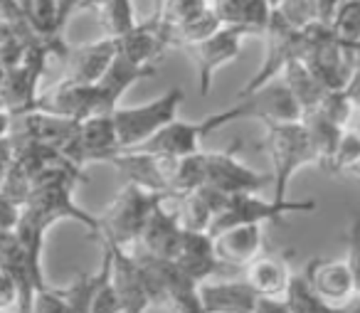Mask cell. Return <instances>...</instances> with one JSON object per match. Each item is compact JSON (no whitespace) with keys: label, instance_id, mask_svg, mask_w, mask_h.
Instances as JSON below:
<instances>
[{"label":"cell","instance_id":"40","mask_svg":"<svg viewBox=\"0 0 360 313\" xmlns=\"http://www.w3.org/2000/svg\"><path fill=\"white\" fill-rule=\"evenodd\" d=\"M57 6H60V23H62V27H67V23L72 20V15L82 13L84 0H57Z\"/></svg>","mask_w":360,"mask_h":313},{"label":"cell","instance_id":"49","mask_svg":"<svg viewBox=\"0 0 360 313\" xmlns=\"http://www.w3.org/2000/svg\"><path fill=\"white\" fill-rule=\"evenodd\" d=\"M355 114H358V116H360V109H358V111H355ZM355 131H358V134H360V121H358V126H355Z\"/></svg>","mask_w":360,"mask_h":313},{"label":"cell","instance_id":"5","mask_svg":"<svg viewBox=\"0 0 360 313\" xmlns=\"http://www.w3.org/2000/svg\"><path fill=\"white\" fill-rule=\"evenodd\" d=\"M262 40H264V60H262L259 70L255 72V77L240 89L237 99H250V96H255L264 87L279 82L281 75L286 72V67L294 60L304 57L301 30H294L276 11L271 13V20L266 25L264 35H262Z\"/></svg>","mask_w":360,"mask_h":313},{"label":"cell","instance_id":"45","mask_svg":"<svg viewBox=\"0 0 360 313\" xmlns=\"http://www.w3.org/2000/svg\"><path fill=\"white\" fill-rule=\"evenodd\" d=\"M350 50V60H353V72H360V42H355Z\"/></svg>","mask_w":360,"mask_h":313},{"label":"cell","instance_id":"28","mask_svg":"<svg viewBox=\"0 0 360 313\" xmlns=\"http://www.w3.org/2000/svg\"><path fill=\"white\" fill-rule=\"evenodd\" d=\"M91 313H124L121 298L114 286V276H111V254L106 247L104 262H101V269L96 272L94 293H91Z\"/></svg>","mask_w":360,"mask_h":313},{"label":"cell","instance_id":"33","mask_svg":"<svg viewBox=\"0 0 360 313\" xmlns=\"http://www.w3.org/2000/svg\"><path fill=\"white\" fill-rule=\"evenodd\" d=\"M316 111H319V114H323L328 121H333L335 126H340V129H348L350 119H353V114H355L353 104H350L348 96L343 94V89L328 91Z\"/></svg>","mask_w":360,"mask_h":313},{"label":"cell","instance_id":"18","mask_svg":"<svg viewBox=\"0 0 360 313\" xmlns=\"http://www.w3.org/2000/svg\"><path fill=\"white\" fill-rule=\"evenodd\" d=\"M202 311L205 313H255L259 293L245 279H207L198 286Z\"/></svg>","mask_w":360,"mask_h":313},{"label":"cell","instance_id":"42","mask_svg":"<svg viewBox=\"0 0 360 313\" xmlns=\"http://www.w3.org/2000/svg\"><path fill=\"white\" fill-rule=\"evenodd\" d=\"M13 160V141L11 139H0V185L6 180L8 168H11Z\"/></svg>","mask_w":360,"mask_h":313},{"label":"cell","instance_id":"16","mask_svg":"<svg viewBox=\"0 0 360 313\" xmlns=\"http://www.w3.org/2000/svg\"><path fill=\"white\" fill-rule=\"evenodd\" d=\"M173 264L186 279L200 286L207 279H215L225 264L217 259L215 252V239L205 232H183L180 247L173 257Z\"/></svg>","mask_w":360,"mask_h":313},{"label":"cell","instance_id":"26","mask_svg":"<svg viewBox=\"0 0 360 313\" xmlns=\"http://www.w3.org/2000/svg\"><path fill=\"white\" fill-rule=\"evenodd\" d=\"M94 13H96V18H99L104 37H111V40H119V37L129 35L141 23L139 18H136L134 0H106L104 6H99Z\"/></svg>","mask_w":360,"mask_h":313},{"label":"cell","instance_id":"47","mask_svg":"<svg viewBox=\"0 0 360 313\" xmlns=\"http://www.w3.org/2000/svg\"><path fill=\"white\" fill-rule=\"evenodd\" d=\"M13 3H15L18 11H20L22 15H27V13H30V8H32V0H13Z\"/></svg>","mask_w":360,"mask_h":313},{"label":"cell","instance_id":"38","mask_svg":"<svg viewBox=\"0 0 360 313\" xmlns=\"http://www.w3.org/2000/svg\"><path fill=\"white\" fill-rule=\"evenodd\" d=\"M0 23H11V25H27L25 15L18 11L13 0H0Z\"/></svg>","mask_w":360,"mask_h":313},{"label":"cell","instance_id":"46","mask_svg":"<svg viewBox=\"0 0 360 313\" xmlns=\"http://www.w3.org/2000/svg\"><path fill=\"white\" fill-rule=\"evenodd\" d=\"M165 3H168V0H150V15L148 18H158L160 13H163Z\"/></svg>","mask_w":360,"mask_h":313},{"label":"cell","instance_id":"43","mask_svg":"<svg viewBox=\"0 0 360 313\" xmlns=\"http://www.w3.org/2000/svg\"><path fill=\"white\" fill-rule=\"evenodd\" d=\"M13 131V114L8 109H0V139H11Z\"/></svg>","mask_w":360,"mask_h":313},{"label":"cell","instance_id":"35","mask_svg":"<svg viewBox=\"0 0 360 313\" xmlns=\"http://www.w3.org/2000/svg\"><path fill=\"white\" fill-rule=\"evenodd\" d=\"M15 308H20V288L11 274L0 272V311L13 313Z\"/></svg>","mask_w":360,"mask_h":313},{"label":"cell","instance_id":"27","mask_svg":"<svg viewBox=\"0 0 360 313\" xmlns=\"http://www.w3.org/2000/svg\"><path fill=\"white\" fill-rule=\"evenodd\" d=\"M25 23L32 30V35L40 37L42 42L62 40V32H65V27L60 23L57 0H32V8L25 15Z\"/></svg>","mask_w":360,"mask_h":313},{"label":"cell","instance_id":"6","mask_svg":"<svg viewBox=\"0 0 360 313\" xmlns=\"http://www.w3.org/2000/svg\"><path fill=\"white\" fill-rule=\"evenodd\" d=\"M240 143L227 151H202V163H205V185L217 190L225 198L235 195H259L269 188L274 180L271 173H259L250 168L245 160L237 155Z\"/></svg>","mask_w":360,"mask_h":313},{"label":"cell","instance_id":"31","mask_svg":"<svg viewBox=\"0 0 360 313\" xmlns=\"http://www.w3.org/2000/svg\"><path fill=\"white\" fill-rule=\"evenodd\" d=\"M360 165V134L348 126L340 136V143L335 148L333 155V163H330V175H338V173H353L355 168Z\"/></svg>","mask_w":360,"mask_h":313},{"label":"cell","instance_id":"12","mask_svg":"<svg viewBox=\"0 0 360 313\" xmlns=\"http://www.w3.org/2000/svg\"><path fill=\"white\" fill-rule=\"evenodd\" d=\"M101 247H106L111 254V276H114L124 313H146L148 308H153V296H150L139 254L134 249H119L111 244H101Z\"/></svg>","mask_w":360,"mask_h":313},{"label":"cell","instance_id":"8","mask_svg":"<svg viewBox=\"0 0 360 313\" xmlns=\"http://www.w3.org/2000/svg\"><path fill=\"white\" fill-rule=\"evenodd\" d=\"M245 37H252L245 27L222 25L215 35L205 37L202 42H195V45L183 50L188 57H191V62L198 70V89H200V96L210 94L212 79H215V75L222 70V67L240 60Z\"/></svg>","mask_w":360,"mask_h":313},{"label":"cell","instance_id":"32","mask_svg":"<svg viewBox=\"0 0 360 313\" xmlns=\"http://www.w3.org/2000/svg\"><path fill=\"white\" fill-rule=\"evenodd\" d=\"M96 272L79 274L70 286L60 288L70 313H91V293H94Z\"/></svg>","mask_w":360,"mask_h":313},{"label":"cell","instance_id":"30","mask_svg":"<svg viewBox=\"0 0 360 313\" xmlns=\"http://www.w3.org/2000/svg\"><path fill=\"white\" fill-rule=\"evenodd\" d=\"M335 40L343 47H353L360 42V0H343L330 23Z\"/></svg>","mask_w":360,"mask_h":313},{"label":"cell","instance_id":"29","mask_svg":"<svg viewBox=\"0 0 360 313\" xmlns=\"http://www.w3.org/2000/svg\"><path fill=\"white\" fill-rule=\"evenodd\" d=\"M284 301H286L289 313H333V308L326 306L314 293V288L306 281L304 272H299V274L294 272V276H291V281H289V288H286V293H284Z\"/></svg>","mask_w":360,"mask_h":313},{"label":"cell","instance_id":"10","mask_svg":"<svg viewBox=\"0 0 360 313\" xmlns=\"http://www.w3.org/2000/svg\"><path fill=\"white\" fill-rule=\"evenodd\" d=\"M178 158H165V155L146 153V151H121L119 155L109 160L126 183L139 185L148 193H158L173 203V178Z\"/></svg>","mask_w":360,"mask_h":313},{"label":"cell","instance_id":"11","mask_svg":"<svg viewBox=\"0 0 360 313\" xmlns=\"http://www.w3.org/2000/svg\"><path fill=\"white\" fill-rule=\"evenodd\" d=\"M35 111L57 116L67 121H86L91 116H99V101H96V89L89 84H77L70 79H60L57 84L47 87L35 99ZM30 109V111H32Z\"/></svg>","mask_w":360,"mask_h":313},{"label":"cell","instance_id":"9","mask_svg":"<svg viewBox=\"0 0 360 313\" xmlns=\"http://www.w3.org/2000/svg\"><path fill=\"white\" fill-rule=\"evenodd\" d=\"M121 153L119 136H116L114 116H91L79 121L75 134L62 148V158L84 170L89 163H109L114 155Z\"/></svg>","mask_w":360,"mask_h":313},{"label":"cell","instance_id":"25","mask_svg":"<svg viewBox=\"0 0 360 313\" xmlns=\"http://www.w3.org/2000/svg\"><path fill=\"white\" fill-rule=\"evenodd\" d=\"M304 126L309 131L311 146L316 151V158H319V168H323L326 173L330 170V163H333L335 148L340 143V136H343L345 129L335 126L333 121H328L323 114L319 111H311V114H304Z\"/></svg>","mask_w":360,"mask_h":313},{"label":"cell","instance_id":"2","mask_svg":"<svg viewBox=\"0 0 360 313\" xmlns=\"http://www.w3.org/2000/svg\"><path fill=\"white\" fill-rule=\"evenodd\" d=\"M264 141L262 148L269 153L271 160V188L274 203H286V190L294 175L299 173L304 165H319L316 151L311 146L309 131H306L304 121H294V124H264Z\"/></svg>","mask_w":360,"mask_h":313},{"label":"cell","instance_id":"14","mask_svg":"<svg viewBox=\"0 0 360 313\" xmlns=\"http://www.w3.org/2000/svg\"><path fill=\"white\" fill-rule=\"evenodd\" d=\"M116 57V40L99 37L94 42L67 47L65 60H62V79L77 82V84H99L101 77L111 67Z\"/></svg>","mask_w":360,"mask_h":313},{"label":"cell","instance_id":"48","mask_svg":"<svg viewBox=\"0 0 360 313\" xmlns=\"http://www.w3.org/2000/svg\"><path fill=\"white\" fill-rule=\"evenodd\" d=\"M6 77H8V70L0 65V89H3V84H6Z\"/></svg>","mask_w":360,"mask_h":313},{"label":"cell","instance_id":"15","mask_svg":"<svg viewBox=\"0 0 360 313\" xmlns=\"http://www.w3.org/2000/svg\"><path fill=\"white\" fill-rule=\"evenodd\" d=\"M158 75V67H143L131 62L129 57H124L116 50V57L111 62V67L106 70V75L101 77L99 84H94L96 89V101H99V116H111L119 109L124 94L131 89L134 84L150 77Z\"/></svg>","mask_w":360,"mask_h":313},{"label":"cell","instance_id":"13","mask_svg":"<svg viewBox=\"0 0 360 313\" xmlns=\"http://www.w3.org/2000/svg\"><path fill=\"white\" fill-rule=\"evenodd\" d=\"M304 276L316 296L330 308L345 306L358 296L353 269L345 259H311L304 269Z\"/></svg>","mask_w":360,"mask_h":313},{"label":"cell","instance_id":"39","mask_svg":"<svg viewBox=\"0 0 360 313\" xmlns=\"http://www.w3.org/2000/svg\"><path fill=\"white\" fill-rule=\"evenodd\" d=\"M255 313H289V308H286L284 298H266V296H259V298H257Z\"/></svg>","mask_w":360,"mask_h":313},{"label":"cell","instance_id":"36","mask_svg":"<svg viewBox=\"0 0 360 313\" xmlns=\"http://www.w3.org/2000/svg\"><path fill=\"white\" fill-rule=\"evenodd\" d=\"M20 205L0 193V229L3 232H15L18 222H20Z\"/></svg>","mask_w":360,"mask_h":313},{"label":"cell","instance_id":"23","mask_svg":"<svg viewBox=\"0 0 360 313\" xmlns=\"http://www.w3.org/2000/svg\"><path fill=\"white\" fill-rule=\"evenodd\" d=\"M215 11L222 25L245 27L250 35H264L271 20V0H215Z\"/></svg>","mask_w":360,"mask_h":313},{"label":"cell","instance_id":"1","mask_svg":"<svg viewBox=\"0 0 360 313\" xmlns=\"http://www.w3.org/2000/svg\"><path fill=\"white\" fill-rule=\"evenodd\" d=\"M163 203H170L165 195L148 193L139 185L126 183L99 215V237L96 239L119 249H134L148 217Z\"/></svg>","mask_w":360,"mask_h":313},{"label":"cell","instance_id":"22","mask_svg":"<svg viewBox=\"0 0 360 313\" xmlns=\"http://www.w3.org/2000/svg\"><path fill=\"white\" fill-rule=\"evenodd\" d=\"M291 276L294 272L289 269V262L279 254H262L250 267L242 269V279L266 298H284Z\"/></svg>","mask_w":360,"mask_h":313},{"label":"cell","instance_id":"4","mask_svg":"<svg viewBox=\"0 0 360 313\" xmlns=\"http://www.w3.org/2000/svg\"><path fill=\"white\" fill-rule=\"evenodd\" d=\"M183 101H186V91L180 89V87H173V89L146 101V104L119 106L111 116H114L121 151H134L141 148L143 143H148L155 134H160L165 126L178 119Z\"/></svg>","mask_w":360,"mask_h":313},{"label":"cell","instance_id":"7","mask_svg":"<svg viewBox=\"0 0 360 313\" xmlns=\"http://www.w3.org/2000/svg\"><path fill=\"white\" fill-rule=\"evenodd\" d=\"M314 200H286V203H274L264 200L259 195H235L227 198L225 207L215 217L210 229V237L225 232V229L240 227V224H264V222H281L289 212H314Z\"/></svg>","mask_w":360,"mask_h":313},{"label":"cell","instance_id":"37","mask_svg":"<svg viewBox=\"0 0 360 313\" xmlns=\"http://www.w3.org/2000/svg\"><path fill=\"white\" fill-rule=\"evenodd\" d=\"M340 3L343 0H314V11H316V23H323V25H330L338 13Z\"/></svg>","mask_w":360,"mask_h":313},{"label":"cell","instance_id":"44","mask_svg":"<svg viewBox=\"0 0 360 313\" xmlns=\"http://www.w3.org/2000/svg\"><path fill=\"white\" fill-rule=\"evenodd\" d=\"M25 25H11V23H0V42H6L8 37L18 35Z\"/></svg>","mask_w":360,"mask_h":313},{"label":"cell","instance_id":"34","mask_svg":"<svg viewBox=\"0 0 360 313\" xmlns=\"http://www.w3.org/2000/svg\"><path fill=\"white\" fill-rule=\"evenodd\" d=\"M294 30H304L311 23H316L314 0H279V6L274 8Z\"/></svg>","mask_w":360,"mask_h":313},{"label":"cell","instance_id":"17","mask_svg":"<svg viewBox=\"0 0 360 313\" xmlns=\"http://www.w3.org/2000/svg\"><path fill=\"white\" fill-rule=\"evenodd\" d=\"M168 203L158 205L153 210V215L146 222L143 232H141L139 242H136V252L146 254L150 259H160V262H173L175 252L180 247V239L186 229L180 227L178 222V212L165 207Z\"/></svg>","mask_w":360,"mask_h":313},{"label":"cell","instance_id":"20","mask_svg":"<svg viewBox=\"0 0 360 313\" xmlns=\"http://www.w3.org/2000/svg\"><path fill=\"white\" fill-rule=\"evenodd\" d=\"M215 252L225 267L247 269L264 254V224H240L215 234Z\"/></svg>","mask_w":360,"mask_h":313},{"label":"cell","instance_id":"21","mask_svg":"<svg viewBox=\"0 0 360 313\" xmlns=\"http://www.w3.org/2000/svg\"><path fill=\"white\" fill-rule=\"evenodd\" d=\"M175 212H178V222L186 232H205L210 234L212 222L220 215V210L225 207L227 198L220 195L217 190L202 185L200 190H195L193 195L173 200Z\"/></svg>","mask_w":360,"mask_h":313},{"label":"cell","instance_id":"50","mask_svg":"<svg viewBox=\"0 0 360 313\" xmlns=\"http://www.w3.org/2000/svg\"><path fill=\"white\" fill-rule=\"evenodd\" d=\"M0 313H6V311H0Z\"/></svg>","mask_w":360,"mask_h":313},{"label":"cell","instance_id":"3","mask_svg":"<svg viewBox=\"0 0 360 313\" xmlns=\"http://www.w3.org/2000/svg\"><path fill=\"white\" fill-rule=\"evenodd\" d=\"M252 116V99H240L230 109L207 114L205 119L198 121H183L175 119L173 124L165 126L160 134H155L148 143L134 151H146V153L165 155V158H186V155L202 153V141L217 129H225L232 121H240Z\"/></svg>","mask_w":360,"mask_h":313},{"label":"cell","instance_id":"41","mask_svg":"<svg viewBox=\"0 0 360 313\" xmlns=\"http://www.w3.org/2000/svg\"><path fill=\"white\" fill-rule=\"evenodd\" d=\"M343 94L348 96L353 109L358 111L360 109V72H353V75H350V79L345 82V87H343Z\"/></svg>","mask_w":360,"mask_h":313},{"label":"cell","instance_id":"19","mask_svg":"<svg viewBox=\"0 0 360 313\" xmlns=\"http://www.w3.org/2000/svg\"><path fill=\"white\" fill-rule=\"evenodd\" d=\"M77 124L67 119H57V116L42 114V111H25V114L13 116V141H30V143L50 146V148L60 151L75 134Z\"/></svg>","mask_w":360,"mask_h":313},{"label":"cell","instance_id":"24","mask_svg":"<svg viewBox=\"0 0 360 313\" xmlns=\"http://www.w3.org/2000/svg\"><path fill=\"white\" fill-rule=\"evenodd\" d=\"M281 82L286 84V89L291 91V96L296 99V104L301 106L304 114H311V111L319 109V104L323 101V96L328 94L323 84L319 82V77L306 67L304 60H294L286 72L281 75Z\"/></svg>","mask_w":360,"mask_h":313}]
</instances>
